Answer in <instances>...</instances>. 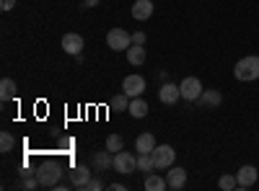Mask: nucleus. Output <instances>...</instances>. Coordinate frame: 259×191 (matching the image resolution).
Here are the masks:
<instances>
[{"label": "nucleus", "mask_w": 259, "mask_h": 191, "mask_svg": "<svg viewBox=\"0 0 259 191\" xmlns=\"http://www.w3.org/2000/svg\"><path fill=\"white\" fill-rule=\"evenodd\" d=\"M197 103L202 106V109H218V106L223 103V93L221 91H202Z\"/></svg>", "instance_id": "2eb2a0df"}, {"label": "nucleus", "mask_w": 259, "mask_h": 191, "mask_svg": "<svg viewBox=\"0 0 259 191\" xmlns=\"http://www.w3.org/2000/svg\"><path fill=\"white\" fill-rule=\"evenodd\" d=\"M143 188H145V191H163V188H168V181H166L161 173H148Z\"/></svg>", "instance_id": "f3484780"}, {"label": "nucleus", "mask_w": 259, "mask_h": 191, "mask_svg": "<svg viewBox=\"0 0 259 191\" xmlns=\"http://www.w3.org/2000/svg\"><path fill=\"white\" fill-rule=\"evenodd\" d=\"M16 147V137L11 132H0V153H11Z\"/></svg>", "instance_id": "5701e85b"}, {"label": "nucleus", "mask_w": 259, "mask_h": 191, "mask_svg": "<svg viewBox=\"0 0 259 191\" xmlns=\"http://www.w3.org/2000/svg\"><path fill=\"white\" fill-rule=\"evenodd\" d=\"M233 78L241 80V83H254V80H259V57H256V54L241 57V59L233 65Z\"/></svg>", "instance_id": "f257e3e1"}, {"label": "nucleus", "mask_w": 259, "mask_h": 191, "mask_svg": "<svg viewBox=\"0 0 259 191\" xmlns=\"http://www.w3.org/2000/svg\"><path fill=\"white\" fill-rule=\"evenodd\" d=\"M83 188H85V191H101V188H104V183H101V178H91Z\"/></svg>", "instance_id": "bb28decb"}, {"label": "nucleus", "mask_w": 259, "mask_h": 191, "mask_svg": "<svg viewBox=\"0 0 259 191\" xmlns=\"http://www.w3.org/2000/svg\"><path fill=\"white\" fill-rule=\"evenodd\" d=\"M145 78L143 75H138V73H133V75H127L124 80H122V91L130 96V98H135V96H143L145 93Z\"/></svg>", "instance_id": "0eeeda50"}, {"label": "nucleus", "mask_w": 259, "mask_h": 191, "mask_svg": "<svg viewBox=\"0 0 259 191\" xmlns=\"http://www.w3.org/2000/svg\"><path fill=\"white\" fill-rule=\"evenodd\" d=\"M259 178V171L254 165H241L239 171H236V181H239V188H251Z\"/></svg>", "instance_id": "9b49d317"}, {"label": "nucleus", "mask_w": 259, "mask_h": 191, "mask_svg": "<svg viewBox=\"0 0 259 191\" xmlns=\"http://www.w3.org/2000/svg\"><path fill=\"white\" fill-rule=\"evenodd\" d=\"M89 165L96 168V171H106V168L114 165V153H109V150H94L91 158H89Z\"/></svg>", "instance_id": "6e6552de"}, {"label": "nucleus", "mask_w": 259, "mask_h": 191, "mask_svg": "<svg viewBox=\"0 0 259 191\" xmlns=\"http://www.w3.org/2000/svg\"><path fill=\"white\" fill-rule=\"evenodd\" d=\"M36 186H39V178H36V176H34V178H31V176H26L24 181H21V188H24V191H34Z\"/></svg>", "instance_id": "a878e982"}, {"label": "nucleus", "mask_w": 259, "mask_h": 191, "mask_svg": "<svg viewBox=\"0 0 259 191\" xmlns=\"http://www.w3.org/2000/svg\"><path fill=\"white\" fill-rule=\"evenodd\" d=\"M91 181V165H75L70 171V186L73 188H83Z\"/></svg>", "instance_id": "f8f14e48"}, {"label": "nucleus", "mask_w": 259, "mask_h": 191, "mask_svg": "<svg viewBox=\"0 0 259 191\" xmlns=\"http://www.w3.org/2000/svg\"><path fill=\"white\" fill-rule=\"evenodd\" d=\"M106 150H109V153L124 150V140H122L119 135H109V137H106Z\"/></svg>", "instance_id": "393cba45"}, {"label": "nucleus", "mask_w": 259, "mask_h": 191, "mask_svg": "<svg viewBox=\"0 0 259 191\" xmlns=\"http://www.w3.org/2000/svg\"><path fill=\"white\" fill-rule=\"evenodd\" d=\"M133 44H143V47H145V34H143V31H135V34H133Z\"/></svg>", "instance_id": "cd10ccee"}, {"label": "nucleus", "mask_w": 259, "mask_h": 191, "mask_svg": "<svg viewBox=\"0 0 259 191\" xmlns=\"http://www.w3.org/2000/svg\"><path fill=\"white\" fill-rule=\"evenodd\" d=\"M112 168H114L117 173H122V176L135 173V171H138V155L119 150V153H114V165H112Z\"/></svg>", "instance_id": "39448f33"}, {"label": "nucleus", "mask_w": 259, "mask_h": 191, "mask_svg": "<svg viewBox=\"0 0 259 191\" xmlns=\"http://www.w3.org/2000/svg\"><path fill=\"white\" fill-rule=\"evenodd\" d=\"M150 155H153L156 171H168V168L174 165V160H177V153H174V147H171V145H156V150Z\"/></svg>", "instance_id": "20e7f679"}, {"label": "nucleus", "mask_w": 259, "mask_h": 191, "mask_svg": "<svg viewBox=\"0 0 259 191\" xmlns=\"http://www.w3.org/2000/svg\"><path fill=\"white\" fill-rule=\"evenodd\" d=\"M36 178H39V186H45V188H55L62 178V165L57 160H45L39 168H36Z\"/></svg>", "instance_id": "f03ea898"}, {"label": "nucleus", "mask_w": 259, "mask_h": 191, "mask_svg": "<svg viewBox=\"0 0 259 191\" xmlns=\"http://www.w3.org/2000/svg\"><path fill=\"white\" fill-rule=\"evenodd\" d=\"M179 98H182V91H179L177 83H168V80H166L163 86L158 88V101L166 103V106H174Z\"/></svg>", "instance_id": "1a4fd4ad"}, {"label": "nucleus", "mask_w": 259, "mask_h": 191, "mask_svg": "<svg viewBox=\"0 0 259 191\" xmlns=\"http://www.w3.org/2000/svg\"><path fill=\"white\" fill-rule=\"evenodd\" d=\"M138 171H140V173H153V171H156L153 155H150V153H138Z\"/></svg>", "instance_id": "4be33fe9"}, {"label": "nucleus", "mask_w": 259, "mask_h": 191, "mask_svg": "<svg viewBox=\"0 0 259 191\" xmlns=\"http://www.w3.org/2000/svg\"><path fill=\"white\" fill-rule=\"evenodd\" d=\"M0 6H3V11H11V8L16 6V0H3V3H0Z\"/></svg>", "instance_id": "c85d7f7f"}, {"label": "nucleus", "mask_w": 259, "mask_h": 191, "mask_svg": "<svg viewBox=\"0 0 259 191\" xmlns=\"http://www.w3.org/2000/svg\"><path fill=\"white\" fill-rule=\"evenodd\" d=\"M83 47H85V41H83V36H80V34L70 31V34H65V36H62V49L68 52V54L78 57V54L83 52Z\"/></svg>", "instance_id": "9d476101"}, {"label": "nucleus", "mask_w": 259, "mask_h": 191, "mask_svg": "<svg viewBox=\"0 0 259 191\" xmlns=\"http://www.w3.org/2000/svg\"><path fill=\"white\" fill-rule=\"evenodd\" d=\"M156 137H153V132H145V135H140L138 140H135V153H153L156 150Z\"/></svg>", "instance_id": "dca6fc26"}, {"label": "nucleus", "mask_w": 259, "mask_h": 191, "mask_svg": "<svg viewBox=\"0 0 259 191\" xmlns=\"http://www.w3.org/2000/svg\"><path fill=\"white\" fill-rule=\"evenodd\" d=\"M130 13H133L135 21H148L150 16H153V0H135Z\"/></svg>", "instance_id": "4468645a"}, {"label": "nucleus", "mask_w": 259, "mask_h": 191, "mask_svg": "<svg viewBox=\"0 0 259 191\" xmlns=\"http://www.w3.org/2000/svg\"><path fill=\"white\" fill-rule=\"evenodd\" d=\"M166 181H168V188L182 191L187 186V171H184V168H174V165H171L168 173H166Z\"/></svg>", "instance_id": "ddd939ff"}, {"label": "nucleus", "mask_w": 259, "mask_h": 191, "mask_svg": "<svg viewBox=\"0 0 259 191\" xmlns=\"http://www.w3.org/2000/svg\"><path fill=\"white\" fill-rule=\"evenodd\" d=\"M16 80L13 78H3V80H0V98H3V101H13L16 98Z\"/></svg>", "instance_id": "6ab92c4d"}, {"label": "nucleus", "mask_w": 259, "mask_h": 191, "mask_svg": "<svg viewBox=\"0 0 259 191\" xmlns=\"http://www.w3.org/2000/svg\"><path fill=\"white\" fill-rule=\"evenodd\" d=\"M106 47L114 49V52H127L133 47V34H127L122 26L109 29V34H106Z\"/></svg>", "instance_id": "7ed1b4c3"}, {"label": "nucleus", "mask_w": 259, "mask_h": 191, "mask_svg": "<svg viewBox=\"0 0 259 191\" xmlns=\"http://www.w3.org/2000/svg\"><path fill=\"white\" fill-rule=\"evenodd\" d=\"M179 91H182V98L184 101H197L200 96H202V80L200 78H194V75H189V78H184L182 80V86H179Z\"/></svg>", "instance_id": "423d86ee"}, {"label": "nucleus", "mask_w": 259, "mask_h": 191, "mask_svg": "<svg viewBox=\"0 0 259 191\" xmlns=\"http://www.w3.org/2000/svg\"><path fill=\"white\" fill-rule=\"evenodd\" d=\"M218 186H221L223 191H233V188H239V181H236L233 173H223V176L218 178Z\"/></svg>", "instance_id": "b1692460"}, {"label": "nucleus", "mask_w": 259, "mask_h": 191, "mask_svg": "<svg viewBox=\"0 0 259 191\" xmlns=\"http://www.w3.org/2000/svg\"><path fill=\"white\" fill-rule=\"evenodd\" d=\"M127 109H130V96H127L124 91L117 93V96L109 101V111H114V114H117V111H127Z\"/></svg>", "instance_id": "412c9836"}, {"label": "nucleus", "mask_w": 259, "mask_h": 191, "mask_svg": "<svg viewBox=\"0 0 259 191\" xmlns=\"http://www.w3.org/2000/svg\"><path fill=\"white\" fill-rule=\"evenodd\" d=\"M127 111L133 114L135 119H143V116H148V101H145L143 96L130 98V109H127Z\"/></svg>", "instance_id": "a211bd4d"}, {"label": "nucleus", "mask_w": 259, "mask_h": 191, "mask_svg": "<svg viewBox=\"0 0 259 191\" xmlns=\"http://www.w3.org/2000/svg\"><path fill=\"white\" fill-rule=\"evenodd\" d=\"M127 62L130 65H135V68H140L143 62H145V49H143V44H133L127 49Z\"/></svg>", "instance_id": "aec40b11"}]
</instances>
